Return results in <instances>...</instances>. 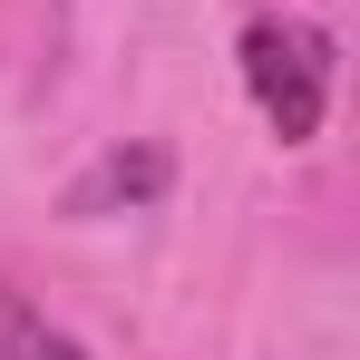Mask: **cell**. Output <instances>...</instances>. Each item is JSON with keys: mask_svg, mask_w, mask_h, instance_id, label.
Returning a JSON list of instances; mask_svg holds the SVG:
<instances>
[{"mask_svg": "<svg viewBox=\"0 0 360 360\" xmlns=\"http://www.w3.org/2000/svg\"><path fill=\"white\" fill-rule=\"evenodd\" d=\"M0 360H88V351H78L68 331H49L39 311H10V321H0Z\"/></svg>", "mask_w": 360, "mask_h": 360, "instance_id": "obj_3", "label": "cell"}, {"mask_svg": "<svg viewBox=\"0 0 360 360\" xmlns=\"http://www.w3.org/2000/svg\"><path fill=\"white\" fill-rule=\"evenodd\" d=\"M243 88H253V108L273 117L283 146H311L321 108H331V39L302 30V20H253L243 30Z\"/></svg>", "mask_w": 360, "mask_h": 360, "instance_id": "obj_1", "label": "cell"}, {"mask_svg": "<svg viewBox=\"0 0 360 360\" xmlns=\"http://www.w3.org/2000/svg\"><path fill=\"white\" fill-rule=\"evenodd\" d=\"M156 185H166V156H156V146H136V156H108V166H98V176L78 185V214H98V205H136V195H156Z\"/></svg>", "mask_w": 360, "mask_h": 360, "instance_id": "obj_2", "label": "cell"}]
</instances>
